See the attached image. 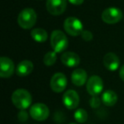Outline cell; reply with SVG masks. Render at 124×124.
Masks as SVG:
<instances>
[{
  "instance_id": "1",
  "label": "cell",
  "mask_w": 124,
  "mask_h": 124,
  "mask_svg": "<svg viewBox=\"0 0 124 124\" xmlns=\"http://www.w3.org/2000/svg\"><path fill=\"white\" fill-rule=\"evenodd\" d=\"M12 103L16 108L20 110H26L31 105L32 98L31 95L27 90L19 88L16 89L11 96Z\"/></svg>"
},
{
  "instance_id": "14",
  "label": "cell",
  "mask_w": 124,
  "mask_h": 124,
  "mask_svg": "<svg viewBox=\"0 0 124 124\" xmlns=\"http://www.w3.org/2000/svg\"><path fill=\"white\" fill-rule=\"evenodd\" d=\"M71 82L73 84L78 87L83 86V84H85V83L88 82L87 72L82 68L75 69L71 74Z\"/></svg>"
},
{
  "instance_id": "7",
  "label": "cell",
  "mask_w": 124,
  "mask_h": 124,
  "mask_svg": "<svg viewBox=\"0 0 124 124\" xmlns=\"http://www.w3.org/2000/svg\"><path fill=\"white\" fill-rule=\"evenodd\" d=\"M67 6L66 0H47L46 8L52 16H60L65 12Z\"/></svg>"
},
{
  "instance_id": "18",
  "label": "cell",
  "mask_w": 124,
  "mask_h": 124,
  "mask_svg": "<svg viewBox=\"0 0 124 124\" xmlns=\"http://www.w3.org/2000/svg\"><path fill=\"white\" fill-rule=\"evenodd\" d=\"M57 60V55L56 52L54 51H50L46 53V54L43 57V63L45 66H51L56 62Z\"/></svg>"
},
{
  "instance_id": "15",
  "label": "cell",
  "mask_w": 124,
  "mask_h": 124,
  "mask_svg": "<svg viewBox=\"0 0 124 124\" xmlns=\"http://www.w3.org/2000/svg\"><path fill=\"white\" fill-rule=\"evenodd\" d=\"M32 62L27 60H24L18 64L16 67V74L19 77H26L30 75L33 71Z\"/></svg>"
},
{
  "instance_id": "3",
  "label": "cell",
  "mask_w": 124,
  "mask_h": 124,
  "mask_svg": "<svg viewBox=\"0 0 124 124\" xmlns=\"http://www.w3.org/2000/svg\"><path fill=\"white\" fill-rule=\"evenodd\" d=\"M50 43L54 51L56 53H61L68 47V39L66 35L60 30H54L51 33Z\"/></svg>"
},
{
  "instance_id": "12",
  "label": "cell",
  "mask_w": 124,
  "mask_h": 124,
  "mask_svg": "<svg viewBox=\"0 0 124 124\" xmlns=\"http://www.w3.org/2000/svg\"><path fill=\"white\" fill-rule=\"evenodd\" d=\"M103 63L105 68L111 71L117 70L120 66V60L118 56L114 53H107L104 56Z\"/></svg>"
},
{
  "instance_id": "23",
  "label": "cell",
  "mask_w": 124,
  "mask_h": 124,
  "mask_svg": "<svg viewBox=\"0 0 124 124\" xmlns=\"http://www.w3.org/2000/svg\"><path fill=\"white\" fill-rule=\"evenodd\" d=\"M68 1L73 5H81L84 2V0H68Z\"/></svg>"
},
{
  "instance_id": "9",
  "label": "cell",
  "mask_w": 124,
  "mask_h": 124,
  "mask_svg": "<svg viewBox=\"0 0 124 124\" xmlns=\"http://www.w3.org/2000/svg\"><path fill=\"white\" fill-rule=\"evenodd\" d=\"M67 86V79L65 74L61 72H57L53 75L50 80L51 89L55 93H61L64 91Z\"/></svg>"
},
{
  "instance_id": "16",
  "label": "cell",
  "mask_w": 124,
  "mask_h": 124,
  "mask_svg": "<svg viewBox=\"0 0 124 124\" xmlns=\"http://www.w3.org/2000/svg\"><path fill=\"white\" fill-rule=\"evenodd\" d=\"M101 100L106 106H113L117 102V94L112 90H106L102 94Z\"/></svg>"
},
{
  "instance_id": "20",
  "label": "cell",
  "mask_w": 124,
  "mask_h": 124,
  "mask_svg": "<svg viewBox=\"0 0 124 124\" xmlns=\"http://www.w3.org/2000/svg\"><path fill=\"white\" fill-rule=\"evenodd\" d=\"M100 103H101V101H100V99L98 98L97 96H93L91 98V100H90V101H89L90 106H91L92 108H93V109H96V108H98V107H100Z\"/></svg>"
},
{
  "instance_id": "4",
  "label": "cell",
  "mask_w": 124,
  "mask_h": 124,
  "mask_svg": "<svg viewBox=\"0 0 124 124\" xmlns=\"http://www.w3.org/2000/svg\"><path fill=\"white\" fill-rule=\"evenodd\" d=\"M64 28L66 33L72 37H77L82 34L83 31V23L76 17H68L64 22Z\"/></svg>"
},
{
  "instance_id": "13",
  "label": "cell",
  "mask_w": 124,
  "mask_h": 124,
  "mask_svg": "<svg viewBox=\"0 0 124 124\" xmlns=\"http://www.w3.org/2000/svg\"><path fill=\"white\" fill-rule=\"evenodd\" d=\"M61 62L68 67H76L80 64V57L74 52H66L60 56Z\"/></svg>"
},
{
  "instance_id": "17",
  "label": "cell",
  "mask_w": 124,
  "mask_h": 124,
  "mask_svg": "<svg viewBox=\"0 0 124 124\" xmlns=\"http://www.w3.org/2000/svg\"><path fill=\"white\" fill-rule=\"evenodd\" d=\"M31 36L34 41L38 43H44L48 39V33L43 28H35L31 31Z\"/></svg>"
},
{
  "instance_id": "19",
  "label": "cell",
  "mask_w": 124,
  "mask_h": 124,
  "mask_svg": "<svg viewBox=\"0 0 124 124\" xmlns=\"http://www.w3.org/2000/svg\"><path fill=\"white\" fill-rule=\"evenodd\" d=\"M74 118L79 123H83L88 120V113L84 109H78L74 113Z\"/></svg>"
},
{
  "instance_id": "11",
  "label": "cell",
  "mask_w": 124,
  "mask_h": 124,
  "mask_svg": "<svg viewBox=\"0 0 124 124\" xmlns=\"http://www.w3.org/2000/svg\"><path fill=\"white\" fill-rule=\"evenodd\" d=\"M0 77L2 78H8L11 77L15 71L14 62L8 57L0 58Z\"/></svg>"
},
{
  "instance_id": "6",
  "label": "cell",
  "mask_w": 124,
  "mask_h": 124,
  "mask_svg": "<svg viewBox=\"0 0 124 124\" xmlns=\"http://www.w3.org/2000/svg\"><path fill=\"white\" fill-rule=\"evenodd\" d=\"M30 116L36 121H45L49 116V109L43 103H36L30 108Z\"/></svg>"
},
{
  "instance_id": "2",
  "label": "cell",
  "mask_w": 124,
  "mask_h": 124,
  "mask_svg": "<svg viewBox=\"0 0 124 124\" xmlns=\"http://www.w3.org/2000/svg\"><path fill=\"white\" fill-rule=\"evenodd\" d=\"M18 24L23 29H31L37 22V14L31 8H26L20 12L18 16Z\"/></svg>"
},
{
  "instance_id": "25",
  "label": "cell",
  "mask_w": 124,
  "mask_h": 124,
  "mask_svg": "<svg viewBox=\"0 0 124 124\" xmlns=\"http://www.w3.org/2000/svg\"><path fill=\"white\" fill-rule=\"evenodd\" d=\"M70 124H76V123H70Z\"/></svg>"
},
{
  "instance_id": "10",
  "label": "cell",
  "mask_w": 124,
  "mask_h": 124,
  "mask_svg": "<svg viewBox=\"0 0 124 124\" xmlns=\"http://www.w3.org/2000/svg\"><path fill=\"white\" fill-rule=\"evenodd\" d=\"M62 101L64 105L69 110H74L79 105V95L75 90L69 89L63 94Z\"/></svg>"
},
{
  "instance_id": "22",
  "label": "cell",
  "mask_w": 124,
  "mask_h": 124,
  "mask_svg": "<svg viewBox=\"0 0 124 124\" xmlns=\"http://www.w3.org/2000/svg\"><path fill=\"white\" fill-rule=\"evenodd\" d=\"M18 118L21 122H26L28 119V114L25 110H21L18 114Z\"/></svg>"
},
{
  "instance_id": "8",
  "label": "cell",
  "mask_w": 124,
  "mask_h": 124,
  "mask_svg": "<svg viewBox=\"0 0 124 124\" xmlns=\"http://www.w3.org/2000/svg\"><path fill=\"white\" fill-rule=\"evenodd\" d=\"M87 91L92 96H97L102 92L104 88L103 80L99 76H92L87 82Z\"/></svg>"
},
{
  "instance_id": "5",
  "label": "cell",
  "mask_w": 124,
  "mask_h": 124,
  "mask_svg": "<svg viewBox=\"0 0 124 124\" xmlns=\"http://www.w3.org/2000/svg\"><path fill=\"white\" fill-rule=\"evenodd\" d=\"M122 11L118 8L110 7L107 8L103 11L101 15V19L106 24H116L122 19Z\"/></svg>"
},
{
  "instance_id": "21",
  "label": "cell",
  "mask_w": 124,
  "mask_h": 124,
  "mask_svg": "<svg viewBox=\"0 0 124 124\" xmlns=\"http://www.w3.org/2000/svg\"><path fill=\"white\" fill-rule=\"evenodd\" d=\"M81 35H82L83 39L86 42H89L93 39V34H92V32L89 31H84V30H83V31L82 32Z\"/></svg>"
},
{
  "instance_id": "24",
  "label": "cell",
  "mask_w": 124,
  "mask_h": 124,
  "mask_svg": "<svg viewBox=\"0 0 124 124\" xmlns=\"http://www.w3.org/2000/svg\"><path fill=\"white\" fill-rule=\"evenodd\" d=\"M119 76H120L121 79L124 82V65L120 68V71H119Z\"/></svg>"
}]
</instances>
